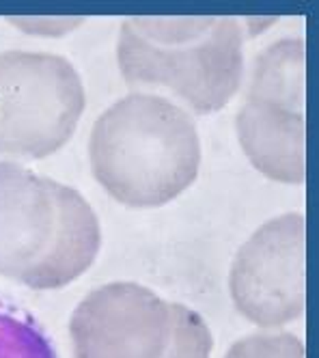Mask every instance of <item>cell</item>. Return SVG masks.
<instances>
[{
	"mask_svg": "<svg viewBox=\"0 0 319 358\" xmlns=\"http://www.w3.org/2000/svg\"><path fill=\"white\" fill-rule=\"evenodd\" d=\"M73 358H209L214 335L190 306L117 280L87 294L69 320Z\"/></svg>",
	"mask_w": 319,
	"mask_h": 358,
	"instance_id": "cell-4",
	"label": "cell"
},
{
	"mask_svg": "<svg viewBox=\"0 0 319 358\" xmlns=\"http://www.w3.org/2000/svg\"><path fill=\"white\" fill-rule=\"evenodd\" d=\"M17 27L26 29L31 35H65L76 29L80 20H11Z\"/></svg>",
	"mask_w": 319,
	"mask_h": 358,
	"instance_id": "cell-10",
	"label": "cell"
},
{
	"mask_svg": "<svg viewBox=\"0 0 319 358\" xmlns=\"http://www.w3.org/2000/svg\"><path fill=\"white\" fill-rule=\"evenodd\" d=\"M235 309L261 328H281L304 313V216L263 222L237 250L229 274Z\"/></svg>",
	"mask_w": 319,
	"mask_h": 358,
	"instance_id": "cell-7",
	"label": "cell"
},
{
	"mask_svg": "<svg viewBox=\"0 0 319 358\" xmlns=\"http://www.w3.org/2000/svg\"><path fill=\"white\" fill-rule=\"evenodd\" d=\"M235 130L257 171L304 184V39L287 37L261 50Z\"/></svg>",
	"mask_w": 319,
	"mask_h": 358,
	"instance_id": "cell-6",
	"label": "cell"
},
{
	"mask_svg": "<svg viewBox=\"0 0 319 358\" xmlns=\"http://www.w3.org/2000/svg\"><path fill=\"white\" fill-rule=\"evenodd\" d=\"M117 63L132 87L164 89L192 113L225 108L244 78V22L235 17H127Z\"/></svg>",
	"mask_w": 319,
	"mask_h": 358,
	"instance_id": "cell-3",
	"label": "cell"
},
{
	"mask_svg": "<svg viewBox=\"0 0 319 358\" xmlns=\"http://www.w3.org/2000/svg\"><path fill=\"white\" fill-rule=\"evenodd\" d=\"M192 115L164 95L127 93L106 108L89 136L97 184L127 208H160L190 188L201 169Z\"/></svg>",
	"mask_w": 319,
	"mask_h": 358,
	"instance_id": "cell-1",
	"label": "cell"
},
{
	"mask_svg": "<svg viewBox=\"0 0 319 358\" xmlns=\"http://www.w3.org/2000/svg\"><path fill=\"white\" fill-rule=\"evenodd\" d=\"M99 246V218L83 192L0 162V276L31 289H61L93 266Z\"/></svg>",
	"mask_w": 319,
	"mask_h": 358,
	"instance_id": "cell-2",
	"label": "cell"
},
{
	"mask_svg": "<svg viewBox=\"0 0 319 358\" xmlns=\"http://www.w3.org/2000/svg\"><path fill=\"white\" fill-rule=\"evenodd\" d=\"M225 358H306L304 343L291 332H255L235 341Z\"/></svg>",
	"mask_w": 319,
	"mask_h": 358,
	"instance_id": "cell-9",
	"label": "cell"
},
{
	"mask_svg": "<svg viewBox=\"0 0 319 358\" xmlns=\"http://www.w3.org/2000/svg\"><path fill=\"white\" fill-rule=\"evenodd\" d=\"M0 358H59L45 326L7 294H0Z\"/></svg>",
	"mask_w": 319,
	"mask_h": 358,
	"instance_id": "cell-8",
	"label": "cell"
},
{
	"mask_svg": "<svg viewBox=\"0 0 319 358\" xmlns=\"http://www.w3.org/2000/svg\"><path fill=\"white\" fill-rule=\"evenodd\" d=\"M87 95L76 65L61 55L0 52V156L43 160L76 132Z\"/></svg>",
	"mask_w": 319,
	"mask_h": 358,
	"instance_id": "cell-5",
	"label": "cell"
}]
</instances>
